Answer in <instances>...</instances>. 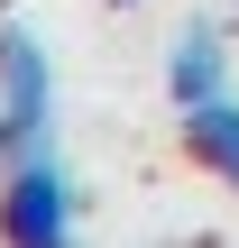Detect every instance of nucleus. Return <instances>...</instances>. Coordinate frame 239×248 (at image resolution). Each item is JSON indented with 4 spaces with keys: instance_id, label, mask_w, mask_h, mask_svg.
Masks as SVG:
<instances>
[{
    "instance_id": "obj_4",
    "label": "nucleus",
    "mask_w": 239,
    "mask_h": 248,
    "mask_svg": "<svg viewBox=\"0 0 239 248\" xmlns=\"http://www.w3.org/2000/svg\"><path fill=\"white\" fill-rule=\"evenodd\" d=\"M184 156H193L212 184H230V193H239V92L203 101V110H184Z\"/></svg>"
},
{
    "instance_id": "obj_3",
    "label": "nucleus",
    "mask_w": 239,
    "mask_h": 248,
    "mask_svg": "<svg viewBox=\"0 0 239 248\" xmlns=\"http://www.w3.org/2000/svg\"><path fill=\"white\" fill-rule=\"evenodd\" d=\"M230 28H212V18H193L175 46H166V101L175 110H203V101H221L230 92Z\"/></svg>"
},
{
    "instance_id": "obj_2",
    "label": "nucleus",
    "mask_w": 239,
    "mask_h": 248,
    "mask_svg": "<svg viewBox=\"0 0 239 248\" xmlns=\"http://www.w3.org/2000/svg\"><path fill=\"white\" fill-rule=\"evenodd\" d=\"M46 129H55V55L37 28L0 18V138H9V156L46 147Z\"/></svg>"
},
{
    "instance_id": "obj_1",
    "label": "nucleus",
    "mask_w": 239,
    "mask_h": 248,
    "mask_svg": "<svg viewBox=\"0 0 239 248\" xmlns=\"http://www.w3.org/2000/svg\"><path fill=\"white\" fill-rule=\"evenodd\" d=\"M0 248H83V193L55 147H18L0 166Z\"/></svg>"
},
{
    "instance_id": "obj_7",
    "label": "nucleus",
    "mask_w": 239,
    "mask_h": 248,
    "mask_svg": "<svg viewBox=\"0 0 239 248\" xmlns=\"http://www.w3.org/2000/svg\"><path fill=\"white\" fill-rule=\"evenodd\" d=\"M0 166H9V138H0Z\"/></svg>"
},
{
    "instance_id": "obj_6",
    "label": "nucleus",
    "mask_w": 239,
    "mask_h": 248,
    "mask_svg": "<svg viewBox=\"0 0 239 248\" xmlns=\"http://www.w3.org/2000/svg\"><path fill=\"white\" fill-rule=\"evenodd\" d=\"M111 9H138V0H111Z\"/></svg>"
},
{
    "instance_id": "obj_5",
    "label": "nucleus",
    "mask_w": 239,
    "mask_h": 248,
    "mask_svg": "<svg viewBox=\"0 0 239 248\" xmlns=\"http://www.w3.org/2000/svg\"><path fill=\"white\" fill-rule=\"evenodd\" d=\"M230 37H239V0H230Z\"/></svg>"
}]
</instances>
